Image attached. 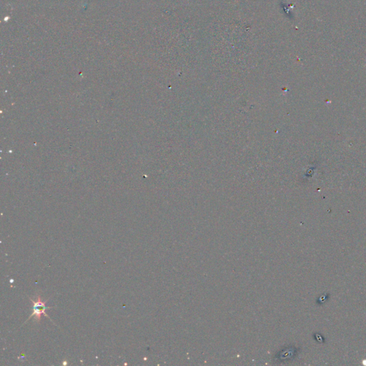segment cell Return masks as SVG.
Segmentation results:
<instances>
[{"instance_id":"cell-1","label":"cell","mask_w":366,"mask_h":366,"mask_svg":"<svg viewBox=\"0 0 366 366\" xmlns=\"http://www.w3.org/2000/svg\"><path fill=\"white\" fill-rule=\"evenodd\" d=\"M31 300H32V303H33V312H32V314L29 317V319H30L32 317L35 316V320L37 321H39L41 320V315H43L44 316L47 317L49 318V316L47 315V314L46 313V310L48 309H50L52 308L51 307H47L46 306V302H43L41 300V298L40 297V295H38L37 296V299L36 301H35L34 300L32 299L29 298Z\"/></svg>"}]
</instances>
